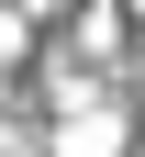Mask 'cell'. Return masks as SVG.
<instances>
[{
  "label": "cell",
  "mask_w": 145,
  "mask_h": 157,
  "mask_svg": "<svg viewBox=\"0 0 145 157\" xmlns=\"http://www.w3.org/2000/svg\"><path fill=\"white\" fill-rule=\"evenodd\" d=\"M56 157H123V124H112L100 101H78V112H67V135H56Z\"/></svg>",
  "instance_id": "6da1fadb"
}]
</instances>
